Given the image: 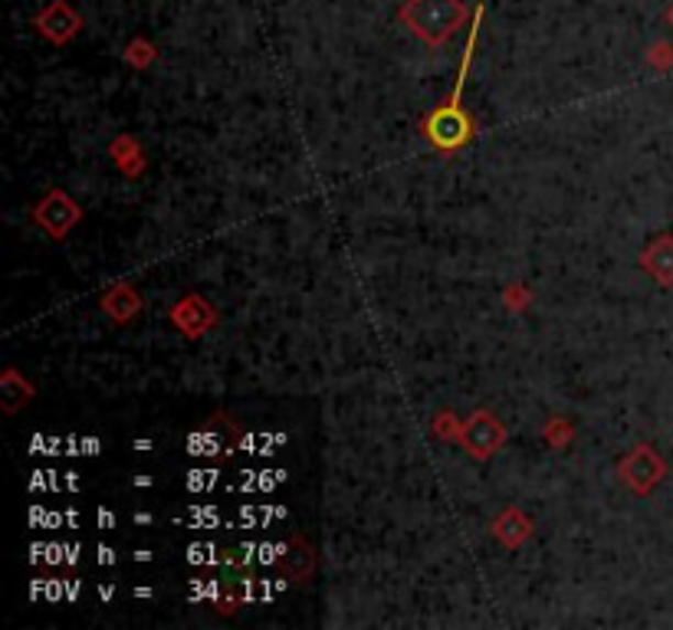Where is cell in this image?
Instances as JSON below:
<instances>
[{"label":"cell","mask_w":673,"mask_h":630,"mask_svg":"<svg viewBox=\"0 0 673 630\" xmlns=\"http://www.w3.org/2000/svg\"><path fill=\"white\" fill-rule=\"evenodd\" d=\"M479 20H483V10H476V16H473V30H470V36H466L463 59H460V73H456V82H453L450 99H444V102L421 122L424 142H428L434 152H441V155H456V152H463V148L476 139V122L463 112L460 99H463L466 73H470V66H473L476 36H479Z\"/></svg>","instance_id":"cell-1"},{"label":"cell","mask_w":673,"mask_h":630,"mask_svg":"<svg viewBox=\"0 0 673 630\" xmlns=\"http://www.w3.org/2000/svg\"><path fill=\"white\" fill-rule=\"evenodd\" d=\"M466 7L463 0H405L401 23L428 46H441L463 26Z\"/></svg>","instance_id":"cell-2"},{"label":"cell","mask_w":673,"mask_h":630,"mask_svg":"<svg viewBox=\"0 0 673 630\" xmlns=\"http://www.w3.org/2000/svg\"><path fill=\"white\" fill-rule=\"evenodd\" d=\"M615 473L621 486L631 489L635 496H651L668 476V460L651 443H638L615 463Z\"/></svg>","instance_id":"cell-3"},{"label":"cell","mask_w":673,"mask_h":630,"mask_svg":"<svg viewBox=\"0 0 673 630\" xmlns=\"http://www.w3.org/2000/svg\"><path fill=\"white\" fill-rule=\"evenodd\" d=\"M506 423L496 418L493 411H486V408H479V411H473L470 418L463 420V427H460V436H456V443L466 450V456H473V460H489V456H496L503 446H506Z\"/></svg>","instance_id":"cell-4"},{"label":"cell","mask_w":673,"mask_h":630,"mask_svg":"<svg viewBox=\"0 0 673 630\" xmlns=\"http://www.w3.org/2000/svg\"><path fill=\"white\" fill-rule=\"evenodd\" d=\"M30 220H33L43 233H49L53 240H63V236H69V230L82 220V205H76L63 188H53V191H46V195L30 208Z\"/></svg>","instance_id":"cell-5"},{"label":"cell","mask_w":673,"mask_h":630,"mask_svg":"<svg viewBox=\"0 0 673 630\" xmlns=\"http://www.w3.org/2000/svg\"><path fill=\"white\" fill-rule=\"evenodd\" d=\"M168 319H172V325H175L185 339H201V335H208V332L218 325V309H214L205 296L188 292L185 299H178V302L172 306Z\"/></svg>","instance_id":"cell-6"},{"label":"cell","mask_w":673,"mask_h":630,"mask_svg":"<svg viewBox=\"0 0 673 630\" xmlns=\"http://www.w3.org/2000/svg\"><path fill=\"white\" fill-rule=\"evenodd\" d=\"M276 568L286 582L293 585H309L319 572V549L306 539V535H293L283 549V555L276 559Z\"/></svg>","instance_id":"cell-7"},{"label":"cell","mask_w":673,"mask_h":630,"mask_svg":"<svg viewBox=\"0 0 673 630\" xmlns=\"http://www.w3.org/2000/svg\"><path fill=\"white\" fill-rule=\"evenodd\" d=\"M33 26H36V33H40L43 40L63 46V43H69V40L82 30V16H79L66 0H56V3H49L46 10H40V13L33 16Z\"/></svg>","instance_id":"cell-8"},{"label":"cell","mask_w":673,"mask_h":630,"mask_svg":"<svg viewBox=\"0 0 673 630\" xmlns=\"http://www.w3.org/2000/svg\"><path fill=\"white\" fill-rule=\"evenodd\" d=\"M99 309H102V316H106L112 325H129V322H135V319L142 316L145 299H142L139 286H132V283L122 279V283H112V286L102 292Z\"/></svg>","instance_id":"cell-9"},{"label":"cell","mask_w":673,"mask_h":630,"mask_svg":"<svg viewBox=\"0 0 673 630\" xmlns=\"http://www.w3.org/2000/svg\"><path fill=\"white\" fill-rule=\"evenodd\" d=\"M236 443H240V423L227 411H214L198 436V446L208 456H230L236 450Z\"/></svg>","instance_id":"cell-10"},{"label":"cell","mask_w":673,"mask_h":630,"mask_svg":"<svg viewBox=\"0 0 673 630\" xmlns=\"http://www.w3.org/2000/svg\"><path fill=\"white\" fill-rule=\"evenodd\" d=\"M638 266L658 283V286H673V236L671 233H661L654 236L641 256H638Z\"/></svg>","instance_id":"cell-11"},{"label":"cell","mask_w":673,"mask_h":630,"mask_svg":"<svg viewBox=\"0 0 673 630\" xmlns=\"http://www.w3.org/2000/svg\"><path fill=\"white\" fill-rule=\"evenodd\" d=\"M493 535L499 539V545L519 549V545L532 535V519H529L522 509L509 506V509H503V512L493 519Z\"/></svg>","instance_id":"cell-12"},{"label":"cell","mask_w":673,"mask_h":630,"mask_svg":"<svg viewBox=\"0 0 673 630\" xmlns=\"http://www.w3.org/2000/svg\"><path fill=\"white\" fill-rule=\"evenodd\" d=\"M33 395H36V388L16 368H3V375H0V408H3V415H16L20 408H26L33 401Z\"/></svg>","instance_id":"cell-13"},{"label":"cell","mask_w":673,"mask_h":630,"mask_svg":"<svg viewBox=\"0 0 673 630\" xmlns=\"http://www.w3.org/2000/svg\"><path fill=\"white\" fill-rule=\"evenodd\" d=\"M109 155L119 162V168H122V175H132V178H139L142 175V168H145V158H142V145L132 139V135H119L112 145H109Z\"/></svg>","instance_id":"cell-14"},{"label":"cell","mask_w":673,"mask_h":630,"mask_svg":"<svg viewBox=\"0 0 673 630\" xmlns=\"http://www.w3.org/2000/svg\"><path fill=\"white\" fill-rule=\"evenodd\" d=\"M460 427H463V420H456L453 411H441V415L434 418V423H431V430H434L438 440H456V436H460Z\"/></svg>","instance_id":"cell-15"},{"label":"cell","mask_w":673,"mask_h":630,"mask_svg":"<svg viewBox=\"0 0 673 630\" xmlns=\"http://www.w3.org/2000/svg\"><path fill=\"white\" fill-rule=\"evenodd\" d=\"M545 440H549L552 446H565V443L572 440V423L562 418L549 420V423H545Z\"/></svg>","instance_id":"cell-16"},{"label":"cell","mask_w":673,"mask_h":630,"mask_svg":"<svg viewBox=\"0 0 673 630\" xmlns=\"http://www.w3.org/2000/svg\"><path fill=\"white\" fill-rule=\"evenodd\" d=\"M671 20H673V10H671Z\"/></svg>","instance_id":"cell-17"}]
</instances>
